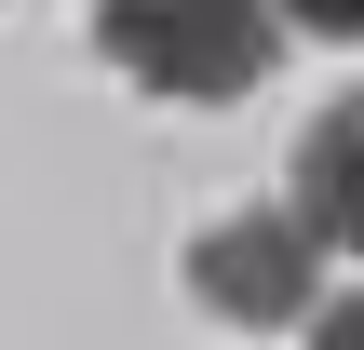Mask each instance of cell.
<instances>
[{"mask_svg": "<svg viewBox=\"0 0 364 350\" xmlns=\"http://www.w3.org/2000/svg\"><path fill=\"white\" fill-rule=\"evenodd\" d=\"M189 297L216 324H311L324 310V229L297 202H243L189 243Z\"/></svg>", "mask_w": 364, "mask_h": 350, "instance_id": "cell-2", "label": "cell"}, {"mask_svg": "<svg viewBox=\"0 0 364 350\" xmlns=\"http://www.w3.org/2000/svg\"><path fill=\"white\" fill-rule=\"evenodd\" d=\"M284 27H311V40H364V0H284Z\"/></svg>", "mask_w": 364, "mask_h": 350, "instance_id": "cell-4", "label": "cell"}, {"mask_svg": "<svg viewBox=\"0 0 364 350\" xmlns=\"http://www.w3.org/2000/svg\"><path fill=\"white\" fill-rule=\"evenodd\" d=\"M284 0H95V54L176 108H230L270 81Z\"/></svg>", "mask_w": 364, "mask_h": 350, "instance_id": "cell-1", "label": "cell"}, {"mask_svg": "<svg viewBox=\"0 0 364 350\" xmlns=\"http://www.w3.org/2000/svg\"><path fill=\"white\" fill-rule=\"evenodd\" d=\"M311 350H364V283H351V297H324V310H311Z\"/></svg>", "mask_w": 364, "mask_h": 350, "instance_id": "cell-5", "label": "cell"}, {"mask_svg": "<svg viewBox=\"0 0 364 350\" xmlns=\"http://www.w3.org/2000/svg\"><path fill=\"white\" fill-rule=\"evenodd\" d=\"M284 202H297L324 243H351V256H364V94H338V108L297 135V189H284Z\"/></svg>", "mask_w": 364, "mask_h": 350, "instance_id": "cell-3", "label": "cell"}]
</instances>
